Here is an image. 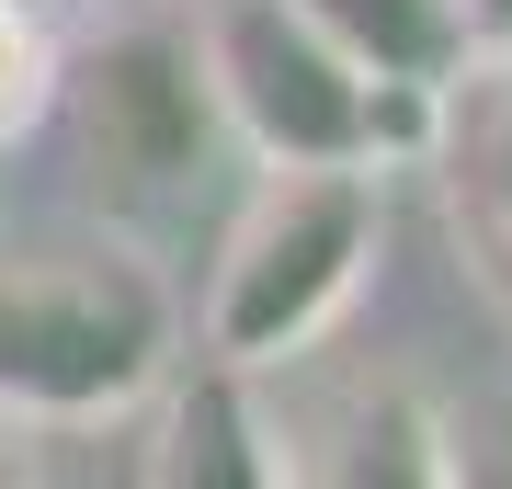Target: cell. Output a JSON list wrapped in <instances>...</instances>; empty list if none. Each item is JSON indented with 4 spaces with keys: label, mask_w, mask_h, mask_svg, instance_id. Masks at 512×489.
Returning <instances> with one entry per match:
<instances>
[{
    "label": "cell",
    "mask_w": 512,
    "mask_h": 489,
    "mask_svg": "<svg viewBox=\"0 0 512 489\" xmlns=\"http://www.w3.org/2000/svg\"><path fill=\"white\" fill-rule=\"evenodd\" d=\"M171 353L160 273L114 239H23L0 251V410L92 421L126 410Z\"/></svg>",
    "instance_id": "1"
},
{
    "label": "cell",
    "mask_w": 512,
    "mask_h": 489,
    "mask_svg": "<svg viewBox=\"0 0 512 489\" xmlns=\"http://www.w3.org/2000/svg\"><path fill=\"white\" fill-rule=\"evenodd\" d=\"M194 46H205V80H217V126L251 137L262 160H387V148H421L444 126L433 91L376 80L296 0H217V23Z\"/></svg>",
    "instance_id": "2"
},
{
    "label": "cell",
    "mask_w": 512,
    "mask_h": 489,
    "mask_svg": "<svg viewBox=\"0 0 512 489\" xmlns=\"http://www.w3.org/2000/svg\"><path fill=\"white\" fill-rule=\"evenodd\" d=\"M365 262H376V160H274V182L228 228L205 330L228 364H274L330 330Z\"/></svg>",
    "instance_id": "3"
},
{
    "label": "cell",
    "mask_w": 512,
    "mask_h": 489,
    "mask_svg": "<svg viewBox=\"0 0 512 489\" xmlns=\"http://www.w3.org/2000/svg\"><path fill=\"white\" fill-rule=\"evenodd\" d=\"M80 137L114 182H183L217 137V80H205L194 35H114L103 57H80Z\"/></svg>",
    "instance_id": "4"
},
{
    "label": "cell",
    "mask_w": 512,
    "mask_h": 489,
    "mask_svg": "<svg viewBox=\"0 0 512 489\" xmlns=\"http://www.w3.org/2000/svg\"><path fill=\"white\" fill-rule=\"evenodd\" d=\"M296 12L342 57H365L376 80H399V91H433L444 103L467 80V12L456 0H296Z\"/></svg>",
    "instance_id": "5"
},
{
    "label": "cell",
    "mask_w": 512,
    "mask_h": 489,
    "mask_svg": "<svg viewBox=\"0 0 512 489\" xmlns=\"http://www.w3.org/2000/svg\"><path fill=\"white\" fill-rule=\"evenodd\" d=\"M444 194H456V239H467L478 285L512 308V103H467L456 160H444Z\"/></svg>",
    "instance_id": "6"
},
{
    "label": "cell",
    "mask_w": 512,
    "mask_h": 489,
    "mask_svg": "<svg viewBox=\"0 0 512 489\" xmlns=\"http://www.w3.org/2000/svg\"><path fill=\"white\" fill-rule=\"evenodd\" d=\"M46 103H57V46L23 0H0V137H23Z\"/></svg>",
    "instance_id": "7"
},
{
    "label": "cell",
    "mask_w": 512,
    "mask_h": 489,
    "mask_svg": "<svg viewBox=\"0 0 512 489\" xmlns=\"http://www.w3.org/2000/svg\"><path fill=\"white\" fill-rule=\"evenodd\" d=\"M467 12V57H512V0H456Z\"/></svg>",
    "instance_id": "8"
}]
</instances>
